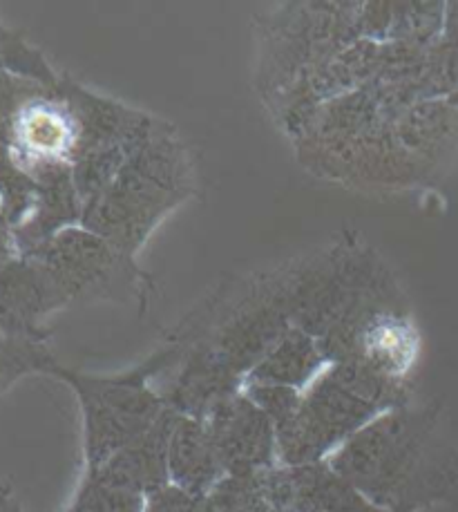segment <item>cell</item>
<instances>
[{"mask_svg": "<svg viewBox=\"0 0 458 512\" xmlns=\"http://www.w3.org/2000/svg\"><path fill=\"white\" fill-rule=\"evenodd\" d=\"M56 367L54 358L34 340L14 338L9 343H0V381H9L25 372H52Z\"/></svg>", "mask_w": 458, "mask_h": 512, "instance_id": "obj_20", "label": "cell"}, {"mask_svg": "<svg viewBox=\"0 0 458 512\" xmlns=\"http://www.w3.org/2000/svg\"><path fill=\"white\" fill-rule=\"evenodd\" d=\"M68 305L61 284L41 260L9 264L0 273V318L16 338L38 343L41 318Z\"/></svg>", "mask_w": 458, "mask_h": 512, "instance_id": "obj_12", "label": "cell"}, {"mask_svg": "<svg viewBox=\"0 0 458 512\" xmlns=\"http://www.w3.org/2000/svg\"><path fill=\"white\" fill-rule=\"evenodd\" d=\"M173 421L175 412L166 410L164 416L148 432L130 441L126 448L114 452L106 463H101L97 468L110 474L112 479H117L123 486L141 492L143 497L168 486V441Z\"/></svg>", "mask_w": 458, "mask_h": 512, "instance_id": "obj_14", "label": "cell"}, {"mask_svg": "<svg viewBox=\"0 0 458 512\" xmlns=\"http://www.w3.org/2000/svg\"><path fill=\"white\" fill-rule=\"evenodd\" d=\"M56 97L70 108L79 130V144L70 166L83 208L106 191L123 164L143 144L175 128L146 110L128 106L68 77L56 85Z\"/></svg>", "mask_w": 458, "mask_h": 512, "instance_id": "obj_7", "label": "cell"}, {"mask_svg": "<svg viewBox=\"0 0 458 512\" xmlns=\"http://www.w3.org/2000/svg\"><path fill=\"white\" fill-rule=\"evenodd\" d=\"M409 405V381L358 360L331 363L302 392L300 410L278 434L280 466L329 461L351 436L380 414Z\"/></svg>", "mask_w": 458, "mask_h": 512, "instance_id": "obj_4", "label": "cell"}, {"mask_svg": "<svg viewBox=\"0 0 458 512\" xmlns=\"http://www.w3.org/2000/svg\"><path fill=\"white\" fill-rule=\"evenodd\" d=\"M168 474L173 486L202 495H211L226 477L204 421L175 414L168 441Z\"/></svg>", "mask_w": 458, "mask_h": 512, "instance_id": "obj_15", "label": "cell"}, {"mask_svg": "<svg viewBox=\"0 0 458 512\" xmlns=\"http://www.w3.org/2000/svg\"><path fill=\"white\" fill-rule=\"evenodd\" d=\"M52 271L65 296L72 302H114L137 305L139 311L150 305L155 282L143 271L137 258L114 249L83 226H72L32 253Z\"/></svg>", "mask_w": 458, "mask_h": 512, "instance_id": "obj_8", "label": "cell"}, {"mask_svg": "<svg viewBox=\"0 0 458 512\" xmlns=\"http://www.w3.org/2000/svg\"><path fill=\"white\" fill-rule=\"evenodd\" d=\"M204 423L226 477H246L280 466L275 425L244 390L217 405Z\"/></svg>", "mask_w": 458, "mask_h": 512, "instance_id": "obj_9", "label": "cell"}, {"mask_svg": "<svg viewBox=\"0 0 458 512\" xmlns=\"http://www.w3.org/2000/svg\"><path fill=\"white\" fill-rule=\"evenodd\" d=\"M146 497L123 486L101 468H85V477L76 490L68 512H143Z\"/></svg>", "mask_w": 458, "mask_h": 512, "instance_id": "obj_19", "label": "cell"}, {"mask_svg": "<svg viewBox=\"0 0 458 512\" xmlns=\"http://www.w3.org/2000/svg\"><path fill=\"white\" fill-rule=\"evenodd\" d=\"M143 512H217V508L211 495L190 492L168 483L146 497Z\"/></svg>", "mask_w": 458, "mask_h": 512, "instance_id": "obj_22", "label": "cell"}, {"mask_svg": "<svg viewBox=\"0 0 458 512\" xmlns=\"http://www.w3.org/2000/svg\"><path fill=\"white\" fill-rule=\"evenodd\" d=\"M14 159L23 170L72 164L79 130L70 108L56 97V90L27 101L18 108L9 123Z\"/></svg>", "mask_w": 458, "mask_h": 512, "instance_id": "obj_11", "label": "cell"}, {"mask_svg": "<svg viewBox=\"0 0 458 512\" xmlns=\"http://www.w3.org/2000/svg\"><path fill=\"white\" fill-rule=\"evenodd\" d=\"M0 512H23L9 486H0Z\"/></svg>", "mask_w": 458, "mask_h": 512, "instance_id": "obj_24", "label": "cell"}, {"mask_svg": "<svg viewBox=\"0 0 458 512\" xmlns=\"http://www.w3.org/2000/svg\"><path fill=\"white\" fill-rule=\"evenodd\" d=\"M329 466L391 512H421L447 488L434 457V414L423 407L380 414L331 454Z\"/></svg>", "mask_w": 458, "mask_h": 512, "instance_id": "obj_2", "label": "cell"}, {"mask_svg": "<svg viewBox=\"0 0 458 512\" xmlns=\"http://www.w3.org/2000/svg\"><path fill=\"white\" fill-rule=\"evenodd\" d=\"M244 394L260 407V410L269 416L275 430L284 428L289 423L295 412L300 410L302 403V390H293V387L284 385H257L246 383Z\"/></svg>", "mask_w": 458, "mask_h": 512, "instance_id": "obj_21", "label": "cell"}, {"mask_svg": "<svg viewBox=\"0 0 458 512\" xmlns=\"http://www.w3.org/2000/svg\"><path fill=\"white\" fill-rule=\"evenodd\" d=\"M181 343L184 354L166 372L168 381L159 394L170 412L206 421L217 405L244 390V376L237 374L206 340L197 338Z\"/></svg>", "mask_w": 458, "mask_h": 512, "instance_id": "obj_10", "label": "cell"}, {"mask_svg": "<svg viewBox=\"0 0 458 512\" xmlns=\"http://www.w3.org/2000/svg\"><path fill=\"white\" fill-rule=\"evenodd\" d=\"M30 175L34 179V215L25 226V240L34 253L59 233L81 226L83 202L70 164L38 166Z\"/></svg>", "mask_w": 458, "mask_h": 512, "instance_id": "obj_13", "label": "cell"}, {"mask_svg": "<svg viewBox=\"0 0 458 512\" xmlns=\"http://www.w3.org/2000/svg\"><path fill=\"white\" fill-rule=\"evenodd\" d=\"M217 512H298L293 501L291 472L286 466L224 477L211 492Z\"/></svg>", "mask_w": 458, "mask_h": 512, "instance_id": "obj_18", "label": "cell"}, {"mask_svg": "<svg viewBox=\"0 0 458 512\" xmlns=\"http://www.w3.org/2000/svg\"><path fill=\"white\" fill-rule=\"evenodd\" d=\"M360 3H282L255 18V88L264 103L358 43Z\"/></svg>", "mask_w": 458, "mask_h": 512, "instance_id": "obj_6", "label": "cell"}, {"mask_svg": "<svg viewBox=\"0 0 458 512\" xmlns=\"http://www.w3.org/2000/svg\"><path fill=\"white\" fill-rule=\"evenodd\" d=\"M327 365L329 360L324 358L318 340L309 336L307 331L291 327L271 347V352L251 369L244 385H284L304 392L327 369Z\"/></svg>", "mask_w": 458, "mask_h": 512, "instance_id": "obj_16", "label": "cell"}, {"mask_svg": "<svg viewBox=\"0 0 458 512\" xmlns=\"http://www.w3.org/2000/svg\"><path fill=\"white\" fill-rule=\"evenodd\" d=\"M298 512H391L374 504L329 466V461L289 468Z\"/></svg>", "mask_w": 458, "mask_h": 512, "instance_id": "obj_17", "label": "cell"}, {"mask_svg": "<svg viewBox=\"0 0 458 512\" xmlns=\"http://www.w3.org/2000/svg\"><path fill=\"white\" fill-rule=\"evenodd\" d=\"M184 354V343L170 338L168 345L150 354L141 365L119 374H85L56 365L50 374L68 383L76 394L83 419L85 468H97L114 452L148 432L168 410L152 378L166 374Z\"/></svg>", "mask_w": 458, "mask_h": 512, "instance_id": "obj_5", "label": "cell"}, {"mask_svg": "<svg viewBox=\"0 0 458 512\" xmlns=\"http://www.w3.org/2000/svg\"><path fill=\"white\" fill-rule=\"evenodd\" d=\"M443 39L458 43V3L445 7V30Z\"/></svg>", "mask_w": 458, "mask_h": 512, "instance_id": "obj_23", "label": "cell"}, {"mask_svg": "<svg viewBox=\"0 0 458 512\" xmlns=\"http://www.w3.org/2000/svg\"><path fill=\"white\" fill-rule=\"evenodd\" d=\"M197 191V166L177 130L150 139L132 155L94 202L83 208L81 226L137 258L177 208Z\"/></svg>", "mask_w": 458, "mask_h": 512, "instance_id": "obj_3", "label": "cell"}, {"mask_svg": "<svg viewBox=\"0 0 458 512\" xmlns=\"http://www.w3.org/2000/svg\"><path fill=\"white\" fill-rule=\"evenodd\" d=\"M293 327L320 343L329 363L369 322L409 311L394 269L367 244L340 242L278 271Z\"/></svg>", "mask_w": 458, "mask_h": 512, "instance_id": "obj_1", "label": "cell"}]
</instances>
